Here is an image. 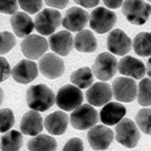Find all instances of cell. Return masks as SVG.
<instances>
[{
  "label": "cell",
  "instance_id": "cell-1",
  "mask_svg": "<svg viewBox=\"0 0 151 151\" xmlns=\"http://www.w3.org/2000/svg\"><path fill=\"white\" fill-rule=\"evenodd\" d=\"M55 93L48 86L39 83L32 86L26 93L27 105L35 111H46L55 104Z\"/></svg>",
  "mask_w": 151,
  "mask_h": 151
},
{
  "label": "cell",
  "instance_id": "cell-2",
  "mask_svg": "<svg viewBox=\"0 0 151 151\" xmlns=\"http://www.w3.org/2000/svg\"><path fill=\"white\" fill-rule=\"evenodd\" d=\"M122 12L127 21L134 26H143L150 17V3L145 0H124Z\"/></svg>",
  "mask_w": 151,
  "mask_h": 151
},
{
  "label": "cell",
  "instance_id": "cell-3",
  "mask_svg": "<svg viewBox=\"0 0 151 151\" xmlns=\"http://www.w3.org/2000/svg\"><path fill=\"white\" fill-rule=\"evenodd\" d=\"M82 91L74 85H64L62 88H59L55 98V103L57 104V106L64 111H71L76 109L79 105L82 104Z\"/></svg>",
  "mask_w": 151,
  "mask_h": 151
},
{
  "label": "cell",
  "instance_id": "cell-4",
  "mask_svg": "<svg viewBox=\"0 0 151 151\" xmlns=\"http://www.w3.org/2000/svg\"><path fill=\"white\" fill-rule=\"evenodd\" d=\"M62 23V15L58 10L45 9L37 12L34 21V28L37 33L44 35H51L55 30L60 26Z\"/></svg>",
  "mask_w": 151,
  "mask_h": 151
},
{
  "label": "cell",
  "instance_id": "cell-5",
  "mask_svg": "<svg viewBox=\"0 0 151 151\" xmlns=\"http://www.w3.org/2000/svg\"><path fill=\"white\" fill-rule=\"evenodd\" d=\"M99 120L97 110L90 105V104H81L76 109H74L70 116V122L71 126L75 129H90L93 127L94 124H97Z\"/></svg>",
  "mask_w": 151,
  "mask_h": 151
},
{
  "label": "cell",
  "instance_id": "cell-6",
  "mask_svg": "<svg viewBox=\"0 0 151 151\" xmlns=\"http://www.w3.org/2000/svg\"><path fill=\"white\" fill-rule=\"evenodd\" d=\"M91 29L98 34H105L110 32L116 24L117 16L114 11L106 7H97L92 11L91 16H88Z\"/></svg>",
  "mask_w": 151,
  "mask_h": 151
},
{
  "label": "cell",
  "instance_id": "cell-7",
  "mask_svg": "<svg viewBox=\"0 0 151 151\" xmlns=\"http://www.w3.org/2000/svg\"><path fill=\"white\" fill-rule=\"evenodd\" d=\"M91 70L93 73V76L100 81H108L114 78L117 71V60L112 53L103 52L98 55Z\"/></svg>",
  "mask_w": 151,
  "mask_h": 151
},
{
  "label": "cell",
  "instance_id": "cell-8",
  "mask_svg": "<svg viewBox=\"0 0 151 151\" xmlns=\"http://www.w3.org/2000/svg\"><path fill=\"white\" fill-rule=\"evenodd\" d=\"M116 124V140L126 147H135V145L140 139V133L138 126L131 119H122Z\"/></svg>",
  "mask_w": 151,
  "mask_h": 151
},
{
  "label": "cell",
  "instance_id": "cell-9",
  "mask_svg": "<svg viewBox=\"0 0 151 151\" xmlns=\"http://www.w3.org/2000/svg\"><path fill=\"white\" fill-rule=\"evenodd\" d=\"M137 82L132 78H119L112 82V97L122 103H131L137 98Z\"/></svg>",
  "mask_w": 151,
  "mask_h": 151
},
{
  "label": "cell",
  "instance_id": "cell-10",
  "mask_svg": "<svg viewBox=\"0 0 151 151\" xmlns=\"http://www.w3.org/2000/svg\"><path fill=\"white\" fill-rule=\"evenodd\" d=\"M21 48L24 56L34 60L46 53V51L48 50V42L41 35L29 34L23 39L21 44Z\"/></svg>",
  "mask_w": 151,
  "mask_h": 151
},
{
  "label": "cell",
  "instance_id": "cell-11",
  "mask_svg": "<svg viewBox=\"0 0 151 151\" xmlns=\"http://www.w3.org/2000/svg\"><path fill=\"white\" fill-rule=\"evenodd\" d=\"M37 69L47 79H58L64 73V60L55 53H46L40 57Z\"/></svg>",
  "mask_w": 151,
  "mask_h": 151
},
{
  "label": "cell",
  "instance_id": "cell-12",
  "mask_svg": "<svg viewBox=\"0 0 151 151\" xmlns=\"http://www.w3.org/2000/svg\"><path fill=\"white\" fill-rule=\"evenodd\" d=\"M87 140L93 150H106L114 140V132L105 126H93L87 133Z\"/></svg>",
  "mask_w": 151,
  "mask_h": 151
},
{
  "label": "cell",
  "instance_id": "cell-13",
  "mask_svg": "<svg viewBox=\"0 0 151 151\" xmlns=\"http://www.w3.org/2000/svg\"><path fill=\"white\" fill-rule=\"evenodd\" d=\"M106 46L112 55L124 56L132 50V41L123 30L114 29L110 32L106 39Z\"/></svg>",
  "mask_w": 151,
  "mask_h": 151
},
{
  "label": "cell",
  "instance_id": "cell-14",
  "mask_svg": "<svg viewBox=\"0 0 151 151\" xmlns=\"http://www.w3.org/2000/svg\"><path fill=\"white\" fill-rule=\"evenodd\" d=\"M12 78L18 83L27 85L37 78L39 69L36 63L32 59H22L11 70Z\"/></svg>",
  "mask_w": 151,
  "mask_h": 151
},
{
  "label": "cell",
  "instance_id": "cell-15",
  "mask_svg": "<svg viewBox=\"0 0 151 151\" xmlns=\"http://www.w3.org/2000/svg\"><path fill=\"white\" fill-rule=\"evenodd\" d=\"M88 16L90 15L87 14L86 10L74 6L67 10L62 24L65 29H68V32H80L85 29L88 23Z\"/></svg>",
  "mask_w": 151,
  "mask_h": 151
},
{
  "label": "cell",
  "instance_id": "cell-16",
  "mask_svg": "<svg viewBox=\"0 0 151 151\" xmlns=\"http://www.w3.org/2000/svg\"><path fill=\"white\" fill-rule=\"evenodd\" d=\"M86 98L92 106H103L112 98L111 87L105 82L92 83L86 91Z\"/></svg>",
  "mask_w": 151,
  "mask_h": 151
},
{
  "label": "cell",
  "instance_id": "cell-17",
  "mask_svg": "<svg viewBox=\"0 0 151 151\" xmlns=\"http://www.w3.org/2000/svg\"><path fill=\"white\" fill-rule=\"evenodd\" d=\"M117 70L120 74L132 79H143L146 73L144 63L132 56H124L121 58L120 63H117Z\"/></svg>",
  "mask_w": 151,
  "mask_h": 151
},
{
  "label": "cell",
  "instance_id": "cell-18",
  "mask_svg": "<svg viewBox=\"0 0 151 151\" xmlns=\"http://www.w3.org/2000/svg\"><path fill=\"white\" fill-rule=\"evenodd\" d=\"M74 37L71 33L68 30H62L55 34H51L48 40V45L52 48V51L58 56H68L73 48Z\"/></svg>",
  "mask_w": 151,
  "mask_h": 151
},
{
  "label": "cell",
  "instance_id": "cell-19",
  "mask_svg": "<svg viewBox=\"0 0 151 151\" xmlns=\"http://www.w3.org/2000/svg\"><path fill=\"white\" fill-rule=\"evenodd\" d=\"M21 132L24 135H37L44 128L42 117L39 111L29 110L23 115L21 120Z\"/></svg>",
  "mask_w": 151,
  "mask_h": 151
},
{
  "label": "cell",
  "instance_id": "cell-20",
  "mask_svg": "<svg viewBox=\"0 0 151 151\" xmlns=\"http://www.w3.org/2000/svg\"><path fill=\"white\" fill-rule=\"evenodd\" d=\"M69 123V116L64 111H55L46 116L44 121V127L52 135H62L67 131Z\"/></svg>",
  "mask_w": 151,
  "mask_h": 151
},
{
  "label": "cell",
  "instance_id": "cell-21",
  "mask_svg": "<svg viewBox=\"0 0 151 151\" xmlns=\"http://www.w3.org/2000/svg\"><path fill=\"white\" fill-rule=\"evenodd\" d=\"M126 115V108L121 103L109 102L103 105L100 110V121L106 126H114L119 123Z\"/></svg>",
  "mask_w": 151,
  "mask_h": 151
},
{
  "label": "cell",
  "instance_id": "cell-22",
  "mask_svg": "<svg viewBox=\"0 0 151 151\" xmlns=\"http://www.w3.org/2000/svg\"><path fill=\"white\" fill-rule=\"evenodd\" d=\"M10 23L15 35L18 37H26L34 29V22L26 12H15L10 18Z\"/></svg>",
  "mask_w": 151,
  "mask_h": 151
},
{
  "label": "cell",
  "instance_id": "cell-23",
  "mask_svg": "<svg viewBox=\"0 0 151 151\" xmlns=\"http://www.w3.org/2000/svg\"><path fill=\"white\" fill-rule=\"evenodd\" d=\"M73 45L79 52L83 53H92L97 50V39L93 35V33L88 29H82L80 30L76 36L74 37Z\"/></svg>",
  "mask_w": 151,
  "mask_h": 151
},
{
  "label": "cell",
  "instance_id": "cell-24",
  "mask_svg": "<svg viewBox=\"0 0 151 151\" xmlns=\"http://www.w3.org/2000/svg\"><path fill=\"white\" fill-rule=\"evenodd\" d=\"M29 151H56L57 150V140L51 135H34L28 140Z\"/></svg>",
  "mask_w": 151,
  "mask_h": 151
},
{
  "label": "cell",
  "instance_id": "cell-25",
  "mask_svg": "<svg viewBox=\"0 0 151 151\" xmlns=\"http://www.w3.org/2000/svg\"><path fill=\"white\" fill-rule=\"evenodd\" d=\"M93 80H94L93 73H92L91 68H88V67L80 68L78 70H75L74 73H71V75H70L71 83L74 86L79 87L80 90L88 88V87L93 83Z\"/></svg>",
  "mask_w": 151,
  "mask_h": 151
},
{
  "label": "cell",
  "instance_id": "cell-26",
  "mask_svg": "<svg viewBox=\"0 0 151 151\" xmlns=\"http://www.w3.org/2000/svg\"><path fill=\"white\" fill-rule=\"evenodd\" d=\"M23 144V135L18 131H7L0 142L3 151H19Z\"/></svg>",
  "mask_w": 151,
  "mask_h": 151
},
{
  "label": "cell",
  "instance_id": "cell-27",
  "mask_svg": "<svg viewBox=\"0 0 151 151\" xmlns=\"http://www.w3.org/2000/svg\"><path fill=\"white\" fill-rule=\"evenodd\" d=\"M150 33L143 32L137 34L134 40H133V48L137 55L142 57H150L151 53V42H150Z\"/></svg>",
  "mask_w": 151,
  "mask_h": 151
},
{
  "label": "cell",
  "instance_id": "cell-28",
  "mask_svg": "<svg viewBox=\"0 0 151 151\" xmlns=\"http://www.w3.org/2000/svg\"><path fill=\"white\" fill-rule=\"evenodd\" d=\"M137 97L142 106H150V78L142 79L139 86H137Z\"/></svg>",
  "mask_w": 151,
  "mask_h": 151
},
{
  "label": "cell",
  "instance_id": "cell-29",
  "mask_svg": "<svg viewBox=\"0 0 151 151\" xmlns=\"http://www.w3.org/2000/svg\"><path fill=\"white\" fill-rule=\"evenodd\" d=\"M150 116H151L150 106L139 110L137 116H135L137 126H139V128L143 133L149 134V135H150V132H151V129H150Z\"/></svg>",
  "mask_w": 151,
  "mask_h": 151
},
{
  "label": "cell",
  "instance_id": "cell-30",
  "mask_svg": "<svg viewBox=\"0 0 151 151\" xmlns=\"http://www.w3.org/2000/svg\"><path fill=\"white\" fill-rule=\"evenodd\" d=\"M16 45V37L10 32H0V55L9 53Z\"/></svg>",
  "mask_w": 151,
  "mask_h": 151
},
{
  "label": "cell",
  "instance_id": "cell-31",
  "mask_svg": "<svg viewBox=\"0 0 151 151\" xmlns=\"http://www.w3.org/2000/svg\"><path fill=\"white\" fill-rule=\"evenodd\" d=\"M15 123V116L11 109H0V132H7Z\"/></svg>",
  "mask_w": 151,
  "mask_h": 151
},
{
  "label": "cell",
  "instance_id": "cell-32",
  "mask_svg": "<svg viewBox=\"0 0 151 151\" xmlns=\"http://www.w3.org/2000/svg\"><path fill=\"white\" fill-rule=\"evenodd\" d=\"M18 5L26 14H37L42 9V0H18Z\"/></svg>",
  "mask_w": 151,
  "mask_h": 151
},
{
  "label": "cell",
  "instance_id": "cell-33",
  "mask_svg": "<svg viewBox=\"0 0 151 151\" xmlns=\"http://www.w3.org/2000/svg\"><path fill=\"white\" fill-rule=\"evenodd\" d=\"M18 10V0H0V12L14 15Z\"/></svg>",
  "mask_w": 151,
  "mask_h": 151
},
{
  "label": "cell",
  "instance_id": "cell-34",
  "mask_svg": "<svg viewBox=\"0 0 151 151\" xmlns=\"http://www.w3.org/2000/svg\"><path fill=\"white\" fill-rule=\"evenodd\" d=\"M62 151H83V143L79 138H71L67 142Z\"/></svg>",
  "mask_w": 151,
  "mask_h": 151
},
{
  "label": "cell",
  "instance_id": "cell-35",
  "mask_svg": "<svg viewBox=\"0 0 151 151\" xmlns=\"http://www.w3.org/2000/svg\"><path fill=\"white\" fill-rule=\"evenodd\" d=\"M10 75H11V67L9 62L4 57H0V82L7 80Z\"/></svg>",
  "mask_w": 151,
  "mask_h": 151
},
{
  "label": "cell",
  "instance_id": "cell-36",
  "mask_svg": "<svg viewBox=\"0 0 151 151\" xmlns=\"http://www.w3.org/2000/svg\"><path fill=\"white\" fill-rule=\"evenodd\" d=\"M69 3V0H45V4L53 9H64Z\"/></svg>",
  "mask_w": 151,
  "mask_h": 151
},
{
  "label": "cell",
  "instance_id": "cell-37",
  "mask_svg": "<svg viewBox=\"0 0 151 151\" xmlns=\"http://www.w3.org/2000/svg\"><path fill=\"white\" fill-rule=\"evenodd\" d=\"M73 1L85 9H92L99 4V0H73Z\"/></svg>",
  "mask_w": 151,
  "mask_h": 151
},
{
  "label": "cell",
  "instance_id": "cell-38",
  "mask_svg": "<svg viewBox=\"0 0 151 151\" xmlns=\"http://www.w3.org/2000/svg\"><path fill=\"white\" fill-rule=\"evenodd\" d=\"M102 1L109 9H117L122 5V3L124 1V0H102Z\"/></svg>",
  "mask_w": 151,
  "mask_h": 151
},
{
  "label": "cell",
  "instance_id": "cell-39",
  "mask_svg": "<svg viewBox=\"0 0 151 151\" xmlns=\"http://www.w3.org/2000/svg\"><path fill=\"white\" fill-rule=\"evenodd\" d=\"M3 102H4V91L1 90V87H0V106H1Z\"/></svg>",
  "mask_w": 151,
  "mask_h": 151
},
{
  "label": "cell",
  "instance_id": "cell-40",
  "mask_svg": "<svg viewBox=\"0 0 151 151\" xmlns=\"http://www.w3.org/2000/svg\"><path fill=\"white\" fill-rule=\"evenodd\" d=\"M146 67H147V73H149V76H150V59H149V62H147Z\"/></svg>",
  "mask_w": 151,
  "mask_h": 151
},
{
  "label": "cell",
  "instance_id": "cell-41",
  "mask_svg": "<svg viewBox=\"0 0 151 151\" xmlns=\"http://www.w3.org/2000/svg\"><path fill=\"white\" fill-rule=\"evenodd\" d=\"M149 3H150V0H149Z\"/></svg>",
  "mask_w": 151,
  "mask_h": 151
}]
</instances>
